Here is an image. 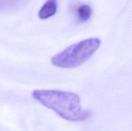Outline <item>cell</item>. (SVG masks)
Returning a JSON list of instances; mask_svg holds the SVG:
<instances>
[{"label":"cell","mask_w":132,"mask_h":131,"mask_svg":"<svg viewBox=\"0 0 132 131\" xmlns=\"http://www.w3.org/2000/svg\"><path fill=\"white\" fill-rule=\"evenodd\" d=\"M32 96L41 105L69 121H83L92 115L91 110L82 109L79 96L76 92L57 89H36L32 91Z\"/></svg>","instance_id":"cell-1"},{"label":"cell","mask_w":132,"mask_h":131,"mask_svg":"<svg viewBox=\"0 0 132 131\" xmlns=\"http://www.w3.org/2000/svg\"><path fill=\"white\" fill-rule=\"evenodd\" d=\"M101 44L97 37L84 39L68 46L51 58V63L55 67L72 69L80 66L89 60Z\"/></svg>","instance_id":"cell-2"},{"label":"cell","mask_w":132,"mask_h":131,"mask_svg":"<svg viewBox=\"0 0 132 131\" xmlns=\"http://www.w3.org/2000/svg\"><path fill=\"white\" fill-rule=\"evenodd\" d=\"M57 10V0H47L41 6L38 12V17L42 20L47 19L54 15Z\"/></svg>","instance_id":"cell-3"},{"label":"cell","mask_w":132,"mask_h":131,"mask_svg":"<svg viewBox=\"0 0 132 131\" xmlns=\"http://www.w3.org/2000/svg\"><path fill=\"white\" fill-rule=\"evenodd\" d=\"M92 9L88 5H82L77 8V16L81 23H85L91 18Z\"/></svg>","instance_id":"cell-4"}]
</instances>
